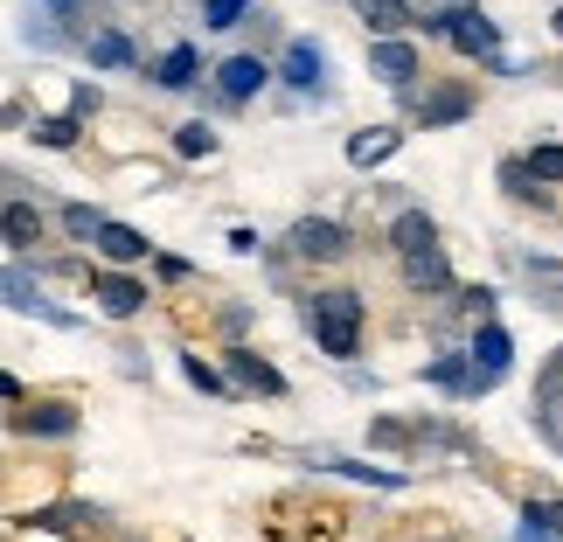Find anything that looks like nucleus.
<instances>
[{"label": "nucleus", "instance_id": "nucleus-8", "mask_svg": "<svg viewBox=\"0 0 563 542\" xmlns=\"http://www.w3.org/2000/svg\"><path fill=\"white\" fill-rule=\"evenodd\" d=\"M278 77H286L292 91H320V84H328V49H320L313 35H292L286 56H278Z\"/></svg>", "mask_w": 563, "mask_h": 542}, {"label": "nucleus", "instance_id": "nucleus-4", "mask_svg": "<svg viewBox=\"0 0 563 542\" xmlns=\"http://www.w3.org/2000/svg\"><path fill=\"white\" fill-rule=\"evenodd\" d=\"M8 424L21 431V439H70L77 431V403H63V397H21L14 410H8Z\"/></svg>", "mask_w": 563, "mask_h": 542}, {"label": "nucleus", "instance_id": "nucleus-25", "mask_svg": "<svg viewBox=\"0 0 563 542\" xmlns=\"http://www.w3.org/2000/svg\"><path fill=\"white\" fill-rule=\"evenodd\" d=\"M56 223H63V236H77V244H91V230L104 223V215H98L91 202H63V215H56Z\"/></svg>", "mask_w": 563, "mask_h": 542}, {"label": "nucleus", "instance_id": "nucleus-2", "mask_svg": "<svg viewBox=\"0 0 563 542\" xmlns=\"http://www.w3.org/2000/svg\"><path fill=\"white\" fill-rule=\"evenodd\" d=\"M418 21H424V14H418ZM424 29H431V35H445L460 56H494V49H501V29H494L481 8H466V0H452L445 14H431Z\"/></svg>", "mask_w": 563, "mask_h": 542}, {"label": "nucleus", "instance_id": "nucleus-13", "mask_svg": "<svg viewBox=\"0 0 563 542\" xmlns=\"http://www.w3.org/2000/svg\"><path fill=\"white\" fill-rule=\"evenodd\" d=\"M84 56H91V70H133L140 63V49H133L125 29H91L84 35Z\"/></svg>", "mask_w": 563, "mask_h": 542}, {"label": "nucleus", "instance_id": "nucleus-29", "mask_svg": "<svg viewBox=\"0 0 563 542\" xmlns=\"http://www.w3.org/2000/svg\"><path fill=\"white\" fill-rule=\"evenodd\" d=\"M181 376H188L195 389H209V397H216V389H223V376H216V368H209L202 355H181Z\"/></svg>", "mask_w": 563, "mask_h": 542}, {"label": "nucleus", "instance_id": "nucleus-14", "mask_svg": "<svg viewBox=\"0 0 563 542\" xmlns=\"http://www.w3.org/2000/svg\"><path fill=\"white\" fill-rule=\"evenodd\" d=\"M355 21L369 35H404V29H418V8L410 0H355Z\"/></svg>", "mask_w": 563, "mask_h": 542}, {"label": "nucleus", "instance_id": "nucleus-30", "mask_svg": "<svg viewBox=\"0 0 563 542\" xmlns=\"http://www.w3.org/2000/svg\"><path fill=\"white\" fill-rule=\"evenodd\" d=\"M529 515H536L550 535H563V501H529Z\"/></svg>", "mask_w": 563, "mask_h": 542}, {"label": "nucleus", "instance_id": "nucleus-23", "mask_svg": "<svg viewBox=\"0 0 563 542\" xmlns=\"http://www.w3.org/2000/svg\"><path fill=\"white\" fill-rule=\"evenodd\" d=\"M473 112V98L466 91H439V98H424V125H452V119H466Z\"/></svg>", "mask_w": 563, "mask_h": 542}, {"label": "nucleus", "instance_id": "nucleus-3", "mask_svg": "<svg viewBox=\"0 0 563 542\" xmlns=\"http://www.w3.org/2000/svg\"><path fill=\"white\" fill-rule=\"evenodd\" d=\"M466 397H481V389H494L508 376V362H515V341L508 328H494V320H481V334H473V349H466Z\"/></svg>", "mask_w": 563, "mask_h": 542}, {"label": "nucleus", "instance_id": "nucleus-12", "mask_svg": "<svg viewBox=\"0 0 563 542\" xmlns=\"http://www.w3.org/2000/svg\"><path fill=\"white\" fill-rule=\"evenodd\" d=\"M369 70L383 84H410V77H418V49H410L404 35H376L369 42Z\"/></svg>", "mask_w": 563, "mask_h": 542}, {"label": "nucleus", "instance_id": "nucleus-22", "mask_svg": "<svg viewBox=\"0 0 563 542\" xmlns=\"http://www.w3.org/2000/svg\"><path fill=\"white\" fill-rule=\"evenodd\" d=\"M77 112H63V119H35V146H49V154H63V146H77Z\"/></svg>", "mask_w": 563, "mask_h": 542}, {"label": "nucleus", "instance_id": "nucleus-1", "mask_svg": "<svg viewBox=\"0 0 563 542\" xmlns=\"http://www.w3.org/2000/svg\"><path fill=\"white\" fill-rule=\"evenodd\" d=\"M307 328H313V341H320V355L349 362V355L362 349V292H349V286L313 292V299H307Z\"/></svg>", "mask_w": 563, "mask_h": 542}, {"label": "nucleus", "instance_id": "nucleus-15", "mask_svg": "<svg viewBox=\"0 0 563 542\" xmlns=\"http://www.w3.org/2000/svg\"><path fill=\"white\" fill-rule=\"evenodd\" d=\"M404 286H410V292H445V286H452V265L439 257V244L404 251Z\"/></svg>", "mask_w": 563, "mask_h": 542}, {"label": "nucleus", "instance_id": "nucleus-32", "mask_svg": "<svg viewBox=\"0 0 563 542\" xmlns=\"http://www.w3.org/2000/svg\"><path fill=\"white\" fill-rule=\"evenodd\" d=\"M21 397H29V389H21V383L8 376V368H0V403H21Z\"/></svg>", "mask_w": 563, "mask_h": 542}, {"label": "nucleus", "instance_id": "nucleus-9", "mask_svg": "<svg viewBox=\"0 0 563 542\" xmlns=\"http://www.w3.org/2000/svg\"><path fill=\"white\" fill-rule=\"evenodd\" d=\"M91 299H98V313L133 320V313L146 307V286H140V278H125V272L112 265V272H91Z\"/></svg>", "mask_w": 563, "mask_h": 542}, {"label": "nucleus", "instance_id": "nucleus-17", "mask_svg": "<svg viewBox=\"0 0 563 542\" xmlns=\"http://www.w3.org/2000/svg\"><path fill=\"white\" fill-rule=\"evenodd\" d=\"M515 265H522V278H529V292L543 299L550 313H563V265H556V257H515Z\"/></svg>", "mask_w": 563, "mask_h": 542}, {"label": "nucleus", "instance_id": "nucleus-7", "mask_svg": "<svg viewBox=\"0 0 563 542\" xmlns=\"http://www.w3.org/2000/svg\"><path fill=\"white\" fill-rule=\"evenodd\" d=\"M292 251L313 257V265H334V257H349V230L328 223V215H299V223H292Z\"/></svg>", "mask_w": 563, "mask_h": 542}, {"label": "nucleus", "instance_id": "nucleus-16", "mask_svg": "<svg viewBox=\"0 0 563 542\" xmlns=\"http://www.w3.org/2000/svg\"><path fill=\"white\" fill-rule=\"evenodd\" d=\"M154 84H161V91H188V84H202V49H195V42H175V49L154 63Z\"/></svg>", "mask_w": 563, "mask_h": 542}, {"label": "nucleus", "instance_id": "nucleus-19", "mask_svg": "<svg viewBox=\"0 0 563 542\" xmlns=\"http://www.w3.org/2000/svg\"><path fill=\"white\" fill-rule=\"evenodd\" d=\"M389 244H397V251H424V244H439V230H431L424 209H404L397 223H389Z\"/></svg>", "mask_w": 563, "mask_h": 542}, {"label": "nucleus", "instance_id": "nucleus-6", "mask_svg": "<svg viewBox=\"0 0 563 542\" xmlns=\"http://www.w3.org/2000/svg\"><path fill=\"white\" fill-rule=\"evenodd\" d=\"M0 307H14V313H35V320H49V328H77V313L49 307L35 278H29V272H8V265H0Z\"/></svg>", "mask_w": 563, "mask_h": 542}, {"label": "nucleus", "instance_id": "nucleus-31", "mask_svg": "<svg viewBox=\"0 0 563 542\" xmlns=\"http://www.w3.org/2000/svg\"><path fill=\"white\" fill-rule=\"evenodd\" d=\"M501 181H508V195H536V188H529V167H522V161H508V167H501Z\"/></svg>", "mask_w": 563, "mask_h": 542}, {"label": "nucleus", "instance_id": "nucleus-28", "mask_svg": "<svg viewBox=\"0 0 563 542\" xmlns=\"http://www.w3.org/2000/svg\"><path fill=\"white\" fill-rule=\"evenodd\" d=\"M424 376H431V383H445V389H466V355H439V362L424 368Z\"/></svg>", "mask_w": 563, "mask_h": 542}, {"label": "nucleus", "instance_id": "nucleus-21", "mask_svg": "<svg viewBox=\"0 0 563 542\" xmlns=\"http://www.w3.org/2000/svg\"><path fill=\"white\" fill-rule=\"evenodd\" d=\"M175 154H181V161H209V154H216V125H209V119L175 125Z\"/></svg>", "mask_w": 563, "mask_h": 542}, {"label": "nucleus", "instance_id": "nucleus-18", "mask_svg": "<svg viewBox=\"0 0 563 542\" xmlns=\"http://www.w3.org/2000/svg\"><path fill=\"white\" fill-rule=\"evenodd\" d=\"M230 376L244 383V389H265V397H278V389H286V376H278L272 362H257L251 349H230Z\"/></svg>", "mask_w": 563, "mask_h": 542}, {"label": "nucleus", "instance_id": "nucleus-20", "mask_svg": "<svg viewBox=\"0 0 563 542\" xmlns=\"http://www.w3.org/2000/svg\"><path fill=\"white\" fill-rule=\"evenodd\" d=\"M397 146H404V133H389V125H376V133H355V140H349V161H355V167H376V161H389V154H397Z\"/></svg>", "mask_w": 563, "mask_h": 542}, {"label": "nucleus", "instance_id": "nucleus-27", "mask_svg": "<svg viewBox=\"0 0 563 542\" xmlns=\"http://www.w3.org/2000/svg\"><path fill=\"white\" fill-rule=\"evenodd\" d=\"M334 473H349V480H369V487H397V473L389 466H362V460H328Z\"/></svg>", "mask_w": 563, "mask_h": 542}, {"label": "nucleus", "instance_id": "nucleus-33", "mask_svg": "<svg viewBox=\"0 0 563 542\" xmlns=\"http://www.w3.org/2000/svg\"><path fill=\"white\" fill-rule=\"evenodd\" d=\"M550 29H556V35H563V8H556V21H550Z\"/></svg>", "mask_w": 563, "mask_h": 542}, {"label": "nucleus", "instance_id": "nucleus-11", "mask_svg": "<svg viewBox=\"0 0 563 542\" xmlns=\"http://www.w3.org/2000/svg\"><path fill=\"white\" fill-rule=\"evenodd\" d=\"M91 251L104 257V265H140V257L154 251V244H146V236H140L133 223H112V215H104V223L91 230Z\"/></svg>", "mask_w": 563, "mask_h": 542}, {"label": "nucleus", "instance_id": "nucleus-5", "mask_svg": "<svg viewBox=\"0 0 563 542\" xmlns=\"http://www.w3.org/2000/svg\"><path fill=\"white\" fill-rule=\"evenodd\" d=\"M42 209L29 202V195H0V244H8L14 257H35V244H42Z\"/></svg>", "mask_w": 563, "mask_h": 542}, {"label": "nucleus", "instance_id": "nucleus-24", "mask_svg": "<svg viewBox=\"0 0 563 542\" xmlns=\"http://www.w3.org/2000/svg\"><path fill=\"white\" fill-rule=\"evenodd\" d=\"M529 181H563V146L556 140H543V146H529Z\"/></svg>", "mask_w": 563, "mask_h": 542}, {"label": "nucleus", "instance_id": "nucleus-10", "mask_svg": "<svg viewBox=\"0 0 563 542\" xmlns=\"http://www.w3.org/2000/svg\"><path fill=\"white\" fill-rule=\"evenodd\" d=\"M265 84H272V63H265V56H223V63H216V91H223L230 104L257 98Z\"/></svg>", "mask_w": 563, "mask_h": 542}, {"label": "nucleus", "instance_id": "nucleus-26", "mask_svg": "<svg viewBox=\"0 0 563 542\" xmlns=\"http://www.w3.org/2000/svg\"><path fill=\"white\" fill-rule=\"evenodd\" d=\"M251 14V0H202V29H236Z\"/></svg>", "mask_w": 563, "mask_h": 542}]
</instances>
